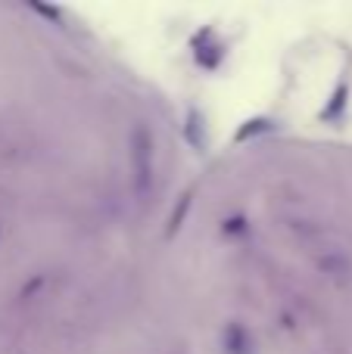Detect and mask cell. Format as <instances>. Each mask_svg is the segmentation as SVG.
<instances>
[{
	"label": "cell",
	"mask_w": 352,
	"mask_h": 354,
	"mask_svg": "<svg viewBox=\"0 0 352 354\" xmlns=\"http://www.w3.org/2000/svg\"><path fill=\"white\" fill-rule=\"evenodd\" d=\"M131 165H134L137 193L147 196L153 187V134L147 131V124H137L131 134Z\"/></svg>",
	"instance_id": "1"
},
{
	"label": "cell",
	"mask_w": 352,
	"mask_h": 354,
	"mask_svg": "<svg viewBox=\"0 0 352 354\" xmlns=\"http://www.w3.org/2000/svg\"><path fill=\"white\" fill-rule=\"evenodd\" d=\"M193 56H197V62L203 68L215 72V68L225 62V56H228V47L218 41L215 28H203V31H197V37H193Z\"/></svg>",
	"instance_id": "2"
},
{
	"label": "cell",
	"mask_w": 352,
	"mask_h": 354,
	"mask_svg": "<svg viewBox=\"0 0 352 354\" xmlns=\"http://www.w3.org/2000/svg\"><path fill=\"white\" fill-rule=\"evenodd\" d=\"M184 137L197 153L206 149V118L200 109H187V124H184Z\"/></svg>",
	"instance_id": "3"
},
{
	"label": "cell",
	"mask_w": 352,
	"mask_h": 354,
	"mask_svg": "<svg viewBox=\"0 0 352 354\" xmlns=\"http://www.w3.org/2000/svg\"><path fill=\"white\" fill-rule=\"evenodd\" d=\"M225 351L228 354H249L253 351V339L240 324H228L225 330Z\"/></svg>",
	"instance_id": "4"
},
{
	"label": "cell",
	"mask_w": 352,
	"mask_h": 354,
	"mask_svg": "<svg viewBox=\"0 0 352 354\" xmlns=\"http://www.w3.org/2000/svg\"><path fill=\"white\" fill-rule=\"evenodd\" d=\"M272 128H274V124L268 122V118H256V122H247V128L237 134V140H247L249 134H259V131H272Z\"/></svg>",
	"instance_id": "5"
}]
</instances>
